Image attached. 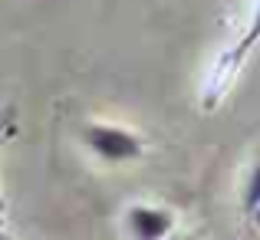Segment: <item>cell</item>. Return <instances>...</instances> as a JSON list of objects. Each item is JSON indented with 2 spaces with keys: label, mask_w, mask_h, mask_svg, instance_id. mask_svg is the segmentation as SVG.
I'll return each instance as SVG.
<instances>
[{
  "label": "cell",
  "mask_w": 260,
  "mask_h": 240,
  "mask_svg": "<svg viewBox=\"0 0 260 240\" xmlns=\"http://www.w3.org/2000/svg\"><path fill=\"white\" fill-rule=\"evenodd\" d=\"M0 240H10V237H7V234H4V230H0Z\"/></svg>",
  "instance_id": "obj_7"
},
{
  "label": "cell",
  "mask_w": 260,
  "mask_h": 240,
  "mask_svg": "<svg viewBox=\"0 0 260 240\" xmlns=\"http://www.w3.org/2000/svg\"><path fill=\"white\" fill-rule=\"evenodd\" d=\"M0 142H4V135H0ZM0 217H4V197H0Z\"/></svg>",
  "instance_id": "obj_6"
},
{
  "label": "cell",
  "mask_w": 260,
  "mask_h": 240,
  "mask_svg": "<svg viewBox=\"0 0 260 240\" xmlns=\"http://www.w3.org/2000/svg\"><path fill=\"white\" fill-rule=\"evenodd\" d=\"M83 139L106 161H135L145 155V145H142L139 135L125 132V128H115V125H89L83 132Z\"/></svg>",
  "instance_id": "obj_2"
},
{
  "label": "cell",
  "mask_w": 260,
  "mask_h": 240,
  "mask_svg": "<svg viewBox=\"0 0 260 240\" xmlns=\"http://www.w3.org/2000/svg\"><path fill=\"white\" fill-rule=\"evenodd\" d=\"M7 125H10V112H0V135H4Z\"/></svg>",
  "instance_id": "obj_5"
},
{
  "label": "cell",
  "mask_w": 260,
  "mask_h": 240,
  "mask_svg": "<svg viewBox=\"0 0 260 240\" xmlns=\"http://www.w3.org/2000/svg\"><path fill=\"white\" fill-rule=\"evenodd\" d=\"M125 224H128V230H132L135 240H165L168 230L175 227V217H172V211L135 204V208H128Z\"/></svg>",
  "instance_id": "obj_3"
},
{
  "label": "cell",
  "mask_w": 260,
  "mask_h": 240,
  "mask_svg": "<svg viewBox=\"0 0 260 240\" xmlns=\"http://www.w3.org/2000/svg\"><path fill=\"white\" fill-rule=\"evenodd\" d=\"M257 40H260V0H257L254 17H250L247 33H244V37L237 40V43L231 46V50H224L221 56H217L214 70H211V73H208V79H204V92H201V106H204V109H214L217 102H221L224 95H228V89L234 86L237 73H241L244 59H247L250 46H254Z\"/></svg>",
  "instance_id": "obj_1"
},
{
  "label": "cell",
  "mask_w": 260,
  "mask_h": 240,
  "mask_svg": "<svg viewBox=\"0 0 260 240\" xmlns=\"http://www.w3.org/2000/svg\"><path fill=\"white\" fill-rule=\"evenodd\" d=\"M244 214L254 227H260V158L247 178V188H244Z\"/></svg>",
  "instance_id": "obj_4"
}]
</instances>
